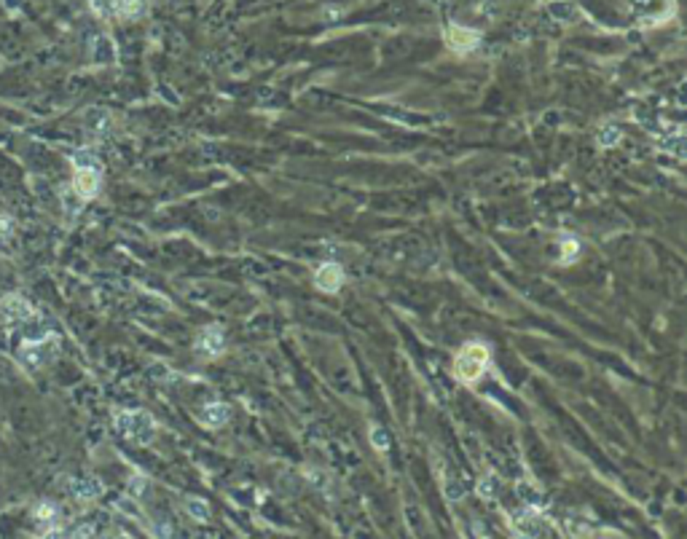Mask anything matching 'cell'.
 Returning a JSON list of instances; mask_svg holds the SVG:
<instances>
[{
  "label": "cell",
  "mask_w": 687,
  "mask_h": 539,
  "mask_svg": "<svg viewBox=\"0 0 687 539\" xmlns=\"http://www.w3.org/2000/svg\"><path fill=\"white\" fill-rule=\"evenodd\" d=\"M231 419V408L226 405V402H207V405H202V411H199V422L204 424V427H223V424Z\"/></svg>",
  "instance_id": "10"
},
{
  "label": "cell",
  "mask_w": 687,
  "mask_h": 539,
  "mask_svg": "<svg viewBox=\"0 0 687 539\" xmlns=\"http://www.w3.org/2000/svg\"><path fill=\"white\" fill-rule=\"evenodd\" d=\"M94 534H91L89 526H78L73 528V531H62V528H49L46 534H43V539H91Z\"/></svg>",
  "instance_id": "13"
},
{
  "label": "cell",
  "mask_w": 687,
  "mask_h": 539,
  "mask_svg": "<svg viewBox=\"0 0 687 539\" xmlns=\"http://www.w3.org/2000/svg\"><path fill=\"white\" fill-rule=\"evenodd\" d=\"M550 11H553V16L561 19V22H574V19H577V8H574L572 3H567V0L550 3Z\"/></svg>",
  "instance_id": "16"
},
{
  "label": "cell",
  "mask_w": 687,
  "mask_h": 539,
  "mask_svg": "<svg viewBox=\"0 0 687 539\" xmlns=\"http://www.w3.org/2000/svg\"><path fill=\"white\" fill-rule=\"evenodd\" d=\"M188 513L196 521H210V510H207V502L204 499H188Z\"/></svg>",
  "instance_id": "20"
},
{
  "label": "cell",
  "mask_w": 687,
  "mask_h": 539,
  "mask_svg": "<svg viewBox=\"0 0 687 539\" xmlns=\"http://www.w3.org/2000/svg\"><path fill=\"white\" fill-rule=\"evenodd\" d=\"M564 247H567V253H564L559 260H561V263H572L574 257L580 255V247H577V242H572V239H567V244H564Z\"/></svg>",
  "instance_id": "23"
},
{
  "label": "cell",
  "mask_w": 687,
  "mask_h": 539,
  "mask_svg": "<svg viewBox=\"0 0 687 539\" xmlns=\"http://www.w3.org/2000/svg\"><path fill=\"white\" fill-rule=\"evenodd\" d=\"M475 43H478V33L465 30V27H451V30H448V46H451L454 52H459V54L470 52Z\"/></svg>",
  "instance_id": "11"
},
{
  "label": "cell",
  "mask_w": 687,
  "mask_h": 539,
  "mask_svg": "<svg viewBox=\"0 0 687 539\" xmlns=\"http://www.w3.org/2000/svg\"><path fill=\"white\" fill-rule=\"evenodd\" d=\"M73 164H76V169H84V167H100V158L91 153V151H78L76 156H73Z\"/></svg>",
  "instance_id": "19"
},
{
  "label": "cell",
  "mask_w": 687,
  "mask_h": 539,
  "mask_svg": "<svg viewBox=\"0 0 687 539\" xmlns=\"http://www.w3.org/2000/svg\"><path fill=\"white\" fill-rule=\"evenodd\" d=\"M100 182H102V172L100 167H84L76 169V180H73V188L81 199H94L100 193Z\"/></svg>",
  "instance_id": "5"
},
{
  "label": "cell",
  "mask_w": 687,
  "mask_h": 539,
  "mask_svg": "<svg viewBox=\"0 0 687 539\" xmlns=\"http://www.w3.org/2000/svg\"><path fill=\"white\" fill-rule=\"evenodd\" d=\"M661 145L666 148V151H671L676 158H685V137H682V132H679V129H676L674 134H666Z\"/></svg>",
  "instance_id": "15"
},
{
  "label": "cell",
  "mask_w": 687,
  "mask_h": 539,
  "mask_svg": "<svg viewBox=\"0 0 687 539\" xmlns=\"http://www.w3.org/2000/svg\"><path fill=\"white\" fill-rule=\"evenodd\" d=\"M70 494L76 499H97L102 494V483L97 477H78V480H70Z\"/></svg>",
  "instance_id": "12"
},
{
  "label": "cell",
  "mask_w": 687,
  "mask_h": 539,
  "mask_svg": "<svg viewBox=\"0 0 687 539\" xmlns=\"http://www.w3.org/2000/svg\"><path fill=\"white\" fill-rule=\"evenodd\" d=\"M35 518L38 521H57V507L54 504H40L35 510Z\"/></svg>",
  "instance_id": "24"
},
{
  "label": "cell",
  "mask_w": 687,
  "mask_h": 539,
  "mask_svg": "<svg viewBox=\"0 0 687 539\" xmlns=\"http://www.w3.org/2000/svg\"><path fill=\"white\" fill-rule=\"evenodd\" d=\"M314 284H317L322 293H339L344 284V271L339 263H322L314 271Z\"/></svg>",
  "instance_id": "6"
},
{
  "label": "cell",
  "mask_w": 687,
  "mask_h": 539,
  "mask_svg": "<svg viewBox=\"0 0 687 539\" xmlns=\"http://www.w3.org/2000/svg\"><path fill=\"white\" fill-rule=\"evenodd\" d=\"M478 494H481L484 499H494L496 494H499V477H496V475H484V477H481V483H478Z\"/></svg>",
  "instance_id": "17"
},
{
  "label": "cell",
  "mask_w": 687,
  "mask_h": 539,
  "mask_svg": "<svg viewBox=\"0 0 687 539\" xmlns=\"http://www.w3.org/2000/svg\"><path fill=\"white\" fill-rule=\"evenodd\" d=\"M513 531L518 539H540L543 537V521L537 515V507H529L513 518Z\"/></svg>",
  "instance_id": "4"
},
{
  "label": "cell",
  "mask_w": 687,
  "mask_h": 539,
  "mask_svg": "<svg viewBox=\"0 0 687 539\" xmlns=\"http://www.w3.org/2000/svg\"><path fill=\"white\" fill-rule=\"evenodd\" d=\"M489 368V347L486 344H467L454 357V378L459 384H475Z\"/></svg>",
  "instance_id": "1"
},
{
  "label": "cell",
  "mask_w": 687,
  "mask_h": 539,
  "mask_svg": "<svg viewBox=\"0 0 687 539\" xmlns=\"http://www.w3.org/2000/svg\"><path fill=\"white\" fill-rule=\"evenodd\" d=\"M390 440H392V437H390V432H387L384 427H379V424H373V427H370V443H373V448H376V451L390 448Z\"/></svg>",
  "instance_id": "18"
},
{
  "label": "cell",
  "mask_w": 687,
  "mask_h": 539,
  "mask_svg": "<svg viewBox=\"0 0 687 539\" xmlns=\"http://www.w3.org/2000/svg\"><path fill=\"white\" fill-rule=\"evenodd\" d=\"M3 311H6V317H8L13 325H22V322H30L33 317H35V308L19 296L6 298V301H3Z\"/></svg>",
  "instance_id": "9"
},
{
  "label": "cell",
  "mask_w": 687,
  "mask_h": 539,
  "mask_svg": "<svg viewBox=\"0 0 687 539\" xmlns=\"http://www.w3.org/2000/svg\"><path fill=\"white\" fill-rule=\"evenodd\" d=\"M666 3L671 6V0H631V8L639 16H645L647 25H652V22H663V19L671 16V13L666 11Z\"/></svg>",
  "instance_id": "7"
},
{
  "label": "cell",
  "mask_w": 687,
  "mask_h": 539,
  "mask_svg": "<svg viewBox=\"0 0 687 539\" xmlns=\"http://www.w3.org/2000/svg\"><path fill=\"white\" fill-rule=\"evenodd\" d=\"M11 236H13V220L8 215H0V247H6V244L11 242Z\"/></svg>",
  "instance_id": "21"
},
{
  "label": "cell",
  "mask_w": 687,
  "mask_h": 539,
  "mask_svg": "<svg viewBox=\"0 0 687 539\" xmlns=\"http://www.w3.org/2000/svg\"><path fill=\"white\" fill-rule=\"evenodd\" d=\"M54 349H57V341H54V338L35 341V344H27V347L22 349V359H25L30 368H38V365H43L49 357H54Z\"/></svg>",
  "instance_id": "8"
},
{
  "label": "cell",
  "mask_w": 687,
  "mask_h": 539,
  "mask_svg": "<svg viewBox=\"0 0 687 539\" xmlns=\"http://www.w3.org/2000/svg\"><path fill=\"white\" fill-rule=\"evenodd\" d=\"M115 429L127 437V440L137 443V446H148V443H153V437H156V422L145 411L118 413L115 416Z\"/></svg>",
  "instance_id": "2"
},
{
  "label": "cell",
  "mask_w": 687,
  "mask_h": 539,
  "mask_svg": "<svg viewBox=\"0 0 687 539\" xmlns=\"http://www.w3.org/2000/svg\"><path fill=\"white\" fill-rule=\"evenodd\" d=\"M445 497H448L451 502H459L462 497H465V488L459 486V480H448V483H445Z\"/></svg>",
  "instance_id": "22"
},
{
  "label": "cell",
  "mask_w": 687,
  "mask_h": 539,
  "mask_svg": "<svg viewBox=\"0 0 687 539\" xmlns=\"http://www.w3.org/2000/svg\"><path fill=\"white\" fill-rule=\"evenodd\" d=\"M620 137H623V132L615 127V124H604V127L598 129V145H601V148H612V145H618V142H620Z\"/></svg>",
  "instance_id": "14"
},
{
  "label": "cell",
  "mask_w": 687,
  "mask_h": 539,
  "mask_svg": "<svg viewBox=\"0 0 687 539\" xmlns=\"http://www.w3.org/2000/svg\"><path fill=\"white\" fill-rule=\"evenodd\" d=\"M196 352L204 357H217L223 349H226V333L220 325H207L202 333L196 335Z\"/></svg>",
  "instance_id": "3"
}]
</instances>
